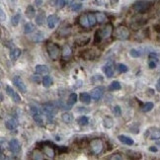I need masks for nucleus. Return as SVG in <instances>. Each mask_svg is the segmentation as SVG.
<instances>
[{"instance_id":"nucleus-1","label":"nucleus","mask_w":160,"mask_h":160,"mask_svg":"<svg viewBox=\"0 0 160 160\" xmlns=\"http://www.w3.org/2000/svg\"><path fill=\"white\" fill-rule=\"evenodd\" d=\"M47 51L48 53V56L50 58L51 60L56 61L58 59L60 58L61 55V50L58 45L55 43H48L47 44Z\"/></svg>"},{"instance_id":"nucleus-2","label":"nucleus","mask_w":160,"mask_h":160,"mask_svg":"<svg viewBox=\"0 0 160 160\" xmlns=\"http://www.w3.org/2000/svg\"><path fill=\"white\" fill-rule=\"evenodd\" d=\"M114 36H115L117 40L126 41L127 39H129V37H131V32H129V30L126 26L121 25L116 28L115 32H114Z\"/></svg>"},{"instance_id":"nucleus-3","label":"nucleus","mask_w":160,"mask_h":160,"mask_svg":"<svg viewBox=\"0 0 160 160\" xmlns=\"http://www.w3.org/2000/svg\"><path fill=\"white\" fill-rule=\"evenodd\" d=\"M151 7V2L148 0H137L132 5V9L137 13H144Z\"/></svg>"},{"instance_id":"nucleus-4","label":"nucleus","mask_w":160,"mask_h":160,"mask_svg":"<svg viewBox=\"0 0 160 160\" xmlns=\"http://www.w3.org/2000/svg\"><path fill=\"white\" fill-rule=\"evenodd\" d=\"M103 148H104V143L100 138H95V139H92L90 142L91 152L95 155H98V154L101 153L103 151Z\"/></svg>"},{"instance_id":"nucleus-5","label":"nucleus","mask_w":160,"mask_h":160,"mask_svg":"<svg viewBox=\"0 0 160 160\" xmlns=\"http://www.w3.org/2000/svg\"><path fill=\"white\" fill-rule=\"evenodd\" d=\"M99 55V50H97L96 48H89V50H86L85 51H82L81 58H84L85 60H95V59L98 58Z\"/></svg>"},{"instance_id":"nucleus-6","label":"nucleus","mask_w":160,"mask_h":160,"mask_svg":"<svg viewBox=\"0 0 160 160\" xmlns=\"http://www.w3.org/2000/svg\"><path fill=\"white\" fill-rule=\"evenodd\" d=\"M58 107L55 105V103H47V104L44 105V112L46 113V115L48 116V119L53 118L56 113H58Z\"/></svg>"},{"instance_id":"nucleus-7","label":"nucleus","mask_w":160,"mask_h":160,"mask_svg":"<svg viewBox=\"0 0 160 160\" xmlns=\"http://www.w3.org/2000/svg\"><path fill=\"white\" fill-rule=\"evenodd\" d=\"M31 112L32 115H33V119L36 123L39 124V126H44V119H43L42 116V111H41L39 108L35 107V106H32L31 107Z\"/></svg>"},{"instance_id":"nucleus-8","label":"nucleus","mask_w":160,"mask_h":160,"mask_svg":"<svg viewBox=\"0 0 160 160\" xmlns=\"http://www.w3.org/2000/svg\"><path fill=\"white\" fill-rule=\"evenodd\" d=\"M8 148H9V150L11 151L12 153L18 154L21 151V144L18 139L13 138V139H11L8 142Z\"/></svg>"},{"instance_id":"nucleus-9","label":"nucleus","mask_w":160,"mask_h":160,"mask_svg":"<svg viewBox=\"0 0 160 160\" xmlns=\"http://www.w3.org/2000/svg\"><path fill=\"white\" fill-rule=\"evenodd\" d=\"M113 33H114V27L111 23L106 24L104 28L100 31L102 39H108V38H110L111 36H112Z\"/></svg>"},{"instance_id":"nucleus-10","label":"nucleus","mask_w":160,"mask_h":160,"mask_svg":"<svg viewBox=\"0 0 160 160\" xmlns=\"http://www.w3.org/2000/svg\"><path fill=\"white\" fill-rule=\"evenodd\" d=\"M6 93L8 96L11 98L12 101L16 103V104H20L21 101H22V100H21V97L19 96V94L13 90V88L10 87V86H6Z\"/></svg>"},{"instance_id":"nucleus-11","label":"nucleus","mask_w":160,"mask_h":160,"mask_svg":"<svg viewBox=\"0 0 160 160\" xmlns=\"http://www.w3.org/2000/svg\"><path fill=\"white\" fill-rule=\"evenodd\" d=\"M90 95H91L92 99L95 100V101H98V100L102 98L103 95H104V87H102V86L95 87L94 89H92Z\"/></svg>"},{"instance_id":"nucleus-12","label":"nucleus","mask_w":160,"mask_h":160,"mask_svg":"<svg viewBox=\"0 0 160 160\" xmlns=\"http://www.w3.org/2000/svg\"><path fill=\"white\" fill-rule=\"evenodd\" d=\"M43 152L45 153V155L48 157V158H50V159H53L55 157V148L53 147L50 144H44L43 145Z\"/></svg>"},{"instance_id":"nucleus-13","label":"nucleus","mask_w":160,"mask_h":160,"mask_svg":"<svg viewBox=\"0 0 160 160\" xmlns=\"http://www.w3.org/2000/svg\"><path fill=\"white\" fill-rule=\"evenodd\" d=\"M13 83H14V85L18 88V90L20 92H22V93H26L27 92V87H26L25 83H24V81L21 79L20 76H15L13 78Z\"/></svg>"},{"instance_id":"nucleus-14","label":"nucleus","mask_w":160,"mask_h":160,"mask_svg":"<svg viewBox=\"0 0 160 160\" xmlns=\"http://www.w3.org/2000/svg\"><path fill=\"white\" fill-rule=\"evenodd\" d=\"M78 24L82 27V28L88 29L90 26L89 24V20H88V15L87 14H81L79 17H78Z\"/></svg>"},{"instance_id":"nucleus-15","label":"nucleus","mask_w":160,"mask_h":160,"mask_svg":"<svg viewBox=\"0 0 160 160\" xmlns=\"http://www.w3.org/2000/svg\"><path fill=\"white\" fill-rule=\"evenodd\" d=\"M72 55V50L68 45H64L61 48V58L63 59H68Z\"/></svg>"},{"instance_id":"nucleus-16","label":"nucleus","mask_w":160,"mask_h":160,"mask_svg":"<svg viewBox=\"0 0 160 160\" xmlns=\"http://www.w3.org/2000/svg\"><path fill=\"white\" fill-rule=\"evenodd\" d=\"M47 22H48V26L50 29H53L56 25V23L58 22V17L56 15H50L47 19Z\"/></svg>"},{"instance_id":"nucleus-17","label":"nucleus","mask_w":160,"mask_h":160,"mask_svg":"<svg viewBox=\"0 0 160 160\" xmlns=\"http://www.w3.org/2000/svg\"><path fill=\"white\" fill-rule=\"evenodd\" d=\"M89 42H90V37L88 36H80L75 40V43H76L77 46H79V47H83V46L88 45Z\"/></svg>"},{"instance_id":"nucleus-18","label":"nucleus","mask_w":160,"mask_h":160,"mask_svg":"<svg viewBox=\"0 0 160 160\" xmlns=\"http://www.w3.org/2000/svg\"><path fill=\"white\" fill-rule=\"evenodd\" d=\"M35 70L38 74L41 75H45L48 73V67L47 65H44V64H37L36 67H35Z\"/></svg>"},{"instance_id":"nucleus-19","label":"nucleus","mask_w":160,"mask_h":160,"mask_svg":"<svg viewBox=\"0 0 160 160\" xmlns=\"http://www.w3.org/2000/svg\"><path fill=\"white\" fill-rule=\"evenodd\" d=\"M118 139L120 140L122 143H124V144H126V145H129V146H132L134 143V139H132L131 137H127V135H123V134L119 135Z\"/></svg>"},{"instance_id":"nucleus-20","label":"nucleus","mask_w":160,"mask_h":160,"mask_svg":"<svg viewBox=\"0 0 160 160\" xmlns=\"http://www.w3.org/2000/svg\"><path fill=\"white\" fill-rule=\"evenodd\" d=\"M5 127L8 129H10V131H13V129H15L18 127V122L15 119H10V120L5 122Z\"/></svg>"},{"instance_id":"nucleus-21","label":"nucleus","mask_w":160,"mask_h":160,"mask_svg":"<svg viewBox=\"0 0 160 160\" xmlns=\"http://www.w3.org/2000/svg\"><path fill=\"white\" fill-rule=\"evenodd\" d=\"M21 50L20 48H13V50H11V53H10V58H11V60L13 61H16L17 59L19 58V56L21 55Z\"/></svg>"},{"instance_id":"nucleus-22","label":"nucleus","mask_w":160,"mask_h":160,"mask_svg":"<svg viewBox=\"0 0 160 160\" xmlns=\"http://www.w3.org/2000/svg\"><path fill=\"white\" fill-rule=\"evenodd\" d=\"M91 95L88 93H81L80 94V101L83 103V104L89 105L91 103Z\"/></svg>"},{"instance_id":"nucleus-23","label":"nucleus","mask_w":160,"mask_h":160,"mask_svg":"<svg viewBox=\"0 0 160 160\" xmlns=\"http://www.w3.org/2000/svg\"><path fill=\"white\" fill-rule=\"evenodd\" d=\"M35 29H36V27H35L34 24L29 22V23L25 24V26H24V33H25L26 35H29V34L33 33V32L35 31Z\"/></svg>"},{"instance_id":"nucleus-24","label":"nucleus","mask_w":160,"mask_h":160,"mask_svg":"<svg viewBox=\"0 0 160 160\" xmlns=\"http://www.w3.org/2000/svg\"><path fill=\"white\" fill-rule=\"evenodd\" d=\"M44 152H42L39 149H35V150L32 152V158L35 160H42L44 159Z\"/></svg>"},{"instance_id":"nucleus-25","label":"nucleus","mask_w":160,"mask_h":160,"mask_svg":"<svg viewBox=\"0 0 160 160\" xmlns=\"http://www.w3.org/2000/svg\"><path fill=\"white\" fill-rule=\"evenodd\" d=\"M25 13H26L27 18H29V19H33L35 16H36V11H35V8L32 6V5H29V6L27 7Z\"/></svg>"},{"instance_id":"nucleus-26","label":"nucleus","mask_w":160,"mask_h":160,"mask_svg":"<svg viewBox=\"0 0 160 160\" xmlns=\"http://www.w3.org/2000/svg\"><path fill=\"white\" fill-rule=\"evenodd\" d=\"M61 119H62V121H63L64 123L70 124L73 121V115H72L71 113H69V112H65V113L62 114Z\"/></svg>"},{"instance_id":"nucleus-27","label":"nucleus","mask_w":160,"mask_h":160,"mask_svg":"<svg viewBox=\"0 0 160 160\" xmlns=\"http://www.w3.org/2000/svg\"><path fill=\"white\" fill-rule=\"evenodd\" d=\"M45 19H46L45 13L43 12V11H41V12L39 13V14L37 15V17H36V23H37V25H39V26L44 25Z\"/></svg>"},{"instance_id":"nucleus-28","label":"nucleus","mask_w":160,"mask_h":160,"mask_svg":"<svg viewBox=\"0 0 160 160\" xmlns=\"http://www.w3.org/2000/svg\"><path fill=\"white\" fill-rule=\"evenodd\" d=\"M150 132V139L151 140H157L160 139V129H151Z\"/></svg>"},{"instance_id":"nucleus-29","label":"nucleus","mask_w":160,"mask_h":160,"mask_svg":"<svg viewBox=\"0 0 160 160\" xmlns=\"http://www.w3.org/2000/svg\"><path fill=\"white\" fill-rule=\"evenodd\" d=\"M114 124V121L111 117H106L103 120V126H104L106 129H111Z\"/></svg>"},{"instance_id":"nucleus-30","label":"nucleus","mask_w":160,"mask_h":160,"mask_svg":"<svg viewBox=\"0 0 160 160\" xmlns=\"http://www.w3.org/2000/svg\"><path fill=\"white\" fill-rule=\"evenodd\" d=\"M103 70H104L106 76H107L108 78H111V77L114 76V69L111 65H105L104 67H103Z\"/></svg>"},{"instance_id":"nucleus-31","label":"nucleus","mask_w":160,"mask_h":160,"mask_svg":"<svg viewBox=\"0 0 160 160\" xmlns=\"http://www.w3.org/2000/svg\"><path fill=\"white\" fill-rule=\"evenodd\" d=\"M88 20H89V24H90L91 27H94L96 26V24L98 23L97 21V17L95 15V13H88Z\"/></svg>"},{"instance_id":"nucleus-32","label":"nucleus","mask_w":160,"mask_h":160,"mask_svg":"<svg viewBox=\"0 0 160 160\" xmlns=\"http://www.w3.org/2000/svg\"><path fill=\"white\" fill-rule=\"evenodd\" d=\"M77 101V95L76 93H71L69 95V97H68V100H67V105L69 106L70 108L72 107L73 105L76 103Z\"/></svg>"},{"instance_id":"nucleus-33","label":"nucleus","mask_w":160,"mask_h":160,"mask_svg":"<svg viewBox=\"0 0 160 160\" xmlns=\"http://www.w3.org/2000/svg\"><path fill=\"white\" fill-rule=\"evenodd\" d=\"M95 15H96L97 21H98L99 24H103V23H105L106 21H107V16H106L104 13H102V12H96V13H95Z\"/></svg>"},{"instance_id":"nucleus-34","label":"nucleus","mask_w":160,"mask_h":160,"mask_svg":"<svg viewBox=\"0 0 160 160\" xmlns=\"http://www.w3.org/2000/svg\"><path fill=\"white\" fill-rule=\"evenodd\" d=\"M44 39H45V35L43 32H37L33 36V41L35 43H40L42 41H44Z\"/></svg>"},{"instance_id":"nucleus-35","label":"nucleus","mask_w":160,"mask_h":160,"mask_svg":"<svg viewBox=\"0 0 160 160\" xmlns=\"http://www.w3.org/2000/svg\"><path fill=\"white\" fill-rule=\"evenodd\" d=\"M43 85L45 88H50L53 85V78L50 76H45L43 78Z\"/></svg>"},{"instance_id":"nucleus-36","label":"nucleus","mask_w":160,"mask_h":160,"mask_svg":"<svg viewBox=\"0 0 160 160\" xmlns=\"http://www.w3.org/2000/svg\"><path fill=\"white\" fill-rule=\"evenodd\" d=\"M109 91H116V90H120L121 89V83L119 81H113L112 83L109 85Z\"/></svg>"},{"instance_id":"nucleus-37","label":"nucleus","mask_w":160,"mask_h":160,"mask_svg":"<svg viewBox=\"0 0 160 160\" xmlns=\"http://www.w3.org/2000/svg\"><path fill=\"white\" fill-rule=\"evenodd\" d=\"M153 103L152 102H147V103H145L144 105L142 107V111L143 113H147V112H150L151 110L153 109Z\"/></svg>"},{"instance_id":"nucleus-38","label":"nucleus","mask_w":160,"mask_h":160,"mask_svg":"<svg viewBox=\"0 0 160 160\" xmlns=\"http://www.w3.org/2000/svg\"><path fill=\"white\" fill-rule=\"evenodd\" d=\"M20 20H21V14H20V13H17V14H15L11 18L12 26H14V27L18 26V24H19V22H20Z\"/></svg>"},{"instance_id":"nucleus-39","label":"nucleus","mask_w":160,"mask_h":160,"mask_svg":"<svg viewBox=\"0 0 160 160\" xmlns=\"http://www.w3.org/2000/svg\"><path fill=\"white\" fill-rule=\"evenodd\" d=\"M104 81V78H103L102 75H99V74H96L94 75L93 77L91 78V82L93 84H100Z\"/></svg>"},{"instance_id":"nucleus-40","label":"nucleus","mask_w":160,"mask_h":160,"mask_svg":"<svg viewBox=\"0 0 160 160\" xmlns=\"http://www.w3.org/2000/svg\"><path fill=\"white\" fill-rule=\"evenodd\" d=\"M88 122H89V119L88 117L86 116H81L77 120V123L78 124H80V126H86V124H88Z\"/></svg>"},{"instance_id":"nucleus-41","label":"nucleus","mask_w":160,"mask_h":160,"mask_svg":"<svg viewBox=\"0 0 160 160\" xmlns=\"http://www.w3.org/2000/svg\"><path fill=\"white\" fill-rule=\"evenodd\" d=\"M117 68H118L119 72L121 73H126L129 71V67H127L126 64H123V63H119L118 65H117Z\"/></svg>"},{"instance_id":"nucleus-42","label":"nucleus","mask_w":160,"mask_h":160,"mask_svg":"<svg viewBox=\"0 0 160 160\" xmlns=\"http://www.w3.org/2000/svg\"><path fill=\"white\" fill-rule=\"evenodd\" d=\"M113 113L116 117H120L122 115V110H121L120 106H118V105L115 106V107L113 108Z\"/></svg>"},{"instance_id":"nucleus-43","label":"nucleus","mask_w":160,"mask_h":160,"mask_svg":"<svg viewBox=\"0 0 160 160\" xmlns=\"http://www.w3.org/2000/svg\"><path fill=\"white\" fill-rule=\"evenodd\" d=\"M66 2L65 0H55V6L58 8V9H61L65 6Z\"/></svg>"},{"instance_id":"nucleus-44","label":"nucleus","mask_w":160,"mask_h":160,"mask_svg":"<svg viewBox=\"0 0 160 160\" xmlns=\"http://www.w3.org/2000/svg\"><path fill=\"white\" fill-rule=\"evenodd\" d=\"M108 159H110V160H122L123 159V156H122L120 153H114L111 156L108 157Z\"/></svg>"},{"instance_id":"nucleus-45","label":"nucleus","mask_w":160,"mask_h":160,"mask_svg":"<svg viewBox=\"0 0 160 160\" xmlns=\"http://www.w3.org/2000/svg\"><path fill=\"white\" fill-rule=\"evenodd\" d=\"M81 8H82V4H81V3H73L71 5V10H72V11H74V12L79 11Z\"/></svg>"},{"instance_id":"nucleus-46","label":"nucleus","mask_w":160,"mask_h":160,"mask_svg":"<svg viewBox=\"0 0 160 160\" xmlns=\"http://www.w3.org/2000/svg\"><path fill=\"white\" fill-rule=\"evenodd\" d=\"M58 33L60 34V36H61V37H65V36H67V35H68V34L70 33V29H69V28L60 29V30H59Z\"/></svg>"},{"instance_id":"nucleus-47","label":"nucleus","mask_w":160,"mask_h":160,"mask_svg":"<svg viewBox=\"0 0 160 160\" xmlns=\"http://www.w3.org/2000/svg\"><path fill=\"white\" fill-rule=\"evenodd\" d=\"M129 55H131V56H132V58H139L140 56V53L139 51L134 50V48H132V50H131V51H129Z\"/></svg>"},{"instance_id":"nucleus-48","label":"nucleus","mask_w":160,"mask_h":160,"mask_svg":"<svg viewBox=\"0 0 160 160\" xmlns=\"http://www.w3.org/2000/svg\"><path fill=\"white\" fill-rule=\"evenodd\" d=\"M101 40H102V37H101V34H100V31H97L96 34H95V44L100 43Z\"/></svg>"},{"instance_id":"nucleus-49","label":"nucleus","mask_w":160,"mask_h":160,"mask_svg":"<svg viewBox=\"0 0 160 160\" xmlns=\"http://www.w3.org/2000/svg\"><path fill=\"white\" fill-rule=\"evenodd\" d=\"M32 80L34 81L35 83H38L39 84L40 82H41V78H40V76L38 74H34V75H32Z\"/></svg>"},{"instance_id":"nucleus-50","label":"nucleus","mask_w":160,"mask_h":160,"mask_svg":"<svg viewBox=\"0 0 160 160\" xmlns=\"http://www.w3.org/2000/svg\"><path fill=\"white\" fill-rule=\"evenodd\" d=\"M156 63H157V62L153 61V60H149V63H148L149 68H151V69L155 68V67H156Z\"/></svg>"},{"instance_id":"nucleus-51","label":"nucleus","mask_w":160,"mask_h":160,"mask_svg":"<svg viewBox=\"0 0 160 160\" xmlns=\"http://www.w3.org/2000/svg\"><path fill=\"white\" fill-rule=\"evenodd\" d=\"M0 19H1L2 22H3V21H5V19H6V15H5L3 9L0 10Z\"/></svg>"},{"instance_id":"nucleus-52","label":"nucleus","mask_w":160,"mask_h":160,"mask_svg":"<svg viewBox=\"0 0 160 160\" xmlns=\"http://www.w3.org/2000/svg\"><path fill=\"white\" fill-rule=\"evenodd\" d=\"M76 84L77 85H74V88H79L82 86V80H77L76 81Z\"/></svg>"},{"instance_id":"nucleus-53","label":"nucleus","mask_w":160,"mask_h":160,"mask_svg":"<svg viewBox=\"0 0 160 160\" xmlns=\"http://www.w3.org/2000/svg\"><path fill=\"white\" fill-rule=\"evenodd\" d=\"M149 151H151V152H157L158 149H157L156 146H150V147H149Z\"/></svg>"},{"instance_id":"nucleus-54","label":"nucleus","mask_w":160,"mask_h":160,"mask_svg":"<svg viewBox=\"0 0 160 160\" xmlns=\"http://www.w3.org/2000/svg\"><path fill=\"white\" fill-rule=\"evenodd\" d=\"M156 90H157V92H160V78L156 83Z\"/></svg>"},{"instance_id":"nucleus-55","label":"nucleus","mask_w":160,"mask_h":160,"mask_svg":"<svg viewBox=\"0 0 160 160\" xmlns=\"http://www.w3.org/2000/svg\"><path fill=\"white\" fill-rule=\"evenodd\" d=\"M118 2H119V0H110V3H111V5H113V6H115V5L118 4Z\"/></svg>"},{"instance_id":"nucleus-56","label":"nucleus","mask_w":160,"mask_h":160,"mask_svg":"<svg viewBox=\"0 0 160 160\" xmlns=\"http://www.w3.org/2000/svg\"><path fill=\"white\" fill-rule=\"evenodd\" d=\"M35 3H36L37 6H41L43 3V0H35Z\"/></svg>"},{"instance_id":"nucleus-57","label":"nucleus","mask_w":160,"mask_h":160,"mask_svg":"<svg viewBox=\"0 0 160 160\" xmlns=\"http://www.w3.org/2000/svg\"><path fill=\"white\" fill-rule=\"evenodd\" d=\"M80 1H84V0H80Z\"/></svg>"},{"instance_id":"nucleus-58","label":"nucleus","mask_w":160,"mask_h":160,"mask_svg":"<svg viewBox=\"0 0 160 160\" xmlns=\"http://www.w3.org/2000/svg\"><path fill=\"white\" fill-rule=\"evenodd\" d=\"M159 34H160V31H159Z\"/></svg>"}]
</instances>
